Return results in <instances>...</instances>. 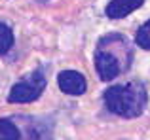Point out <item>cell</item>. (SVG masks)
I'll return each instance as SVG.
<instances>
[{
  "label": "cell",
  "mask_w": 150,
  "mask_h": 140,
  "mask_svg": "<svg viewBox=\"0 0 150 140\" xmlns=\"http://www.w3.org/2000/svg\"><path fill=\"white\" fill-rule=\"evenodd\" d=\"M103 100H105V106L110 114L124 119H133L139 118L144 112L148 102V93L143 81L131 80L105 89Z\"/></svg>",
  "instance_id": "obj_2"
},
{
  "label": "cell",
  "mask_w": 150,
  "mask_h": 140,
  "mask_svg": "<svg viewBox=\"0 0 150 140\" xmlns=\"http://www.w3.org/2000/svg\"><path fill=\"white\" fill-rule=\"evenodd\" d=\"M144 0H110L105 8V15L108 19H124L139 10Z\"/></svg>",
  "instance_id": "obj_5"
},
{
  "label": "cell",
  "mask_w": 150,
  "mask_h": 140,
  "mask_svg": "<svg viewBox=\"0 0 150 140\" xmlns=\"http://www.w3.org/2000/svg\"><path fill=\"white\" fill-rule=\"evenodd\" d=\"M13 46V30L0 21V55H6Z\"/></svg>",
  "instance_id": "obj_7"
},
{
  "label": "cell",
  "mask_w": 150,
  "mask_h": 140,
  "mask_svg": "<svg viewBox=\"0 0 150 140\" xmlns=\"http://www.w3.org/2000/svg\"><path fill=\"white\" fill-rule=\"evenodd\" d=\"M46 85H48V78H46L44 66L34 68L30 74L23 76L17 83L11 85L10 93H8V102L10 104H27L34 102L40 99V95L44 93Z\"/></svg>",
  "instance_id": "obj_3"
},
{
  "label": "cell",
  "mask_w": 150,
  "mask_h": 140,
  "mask_svg": "<svg viewBox=\"0 0 150 140\" xmlns=\"http://www.w3.org/2000/svg\"><path fill=\"white\" fill-rule=\"evenodd\" d=\"M57 85L65 95L70 97H82L88 91L86 76L78 70H61L57 76Z\"/></svg>",
  "instance_id": "obj_4"
},
{
  "label": "cell",
  "mask_w": 150,
  "mask_h": 140,
  "mask_svg": "<svg viewBox=\"0 0 150 140\" xmlns=\"http://www.w3.org/2000/svg\"><path fill=\"white\" fill-rule=\"evenodd\" d=\"M135 44L139 46L141 49L150 51V19L144 21L143 25L139 27V30H137V34H135Z\"/></svg>",
  "instance_id": "obj_8"
},
{
  "label": "cell",
  "mask_w": 150,
  "mask_h": 140,
  "mask_svg": "<svg viewBox=\"0 0 150 140\" xmlns=\"http://www.w3.org/2000/svg\"><path fill=\"white\" fill-rule=\"evenodd\" d=\"M95 70L103 81H112L114 78L125 74L133 64V46L124 34L110 32L99 38L93 53Z\"/></svg>",
  "instance_id": "obj_1"
},
{
  "label": "cell",
  "mask_w": 150,
  "mask_h": 140,
  "mask_svg": "<svg viewBox=\"0 0 150 140\" xmlns=\"http://www.w3.org/2000/svg\"><path fill=\"white\" fill-rule=\"evenodd\" d=\"M40 2H46V0H40Z\"/></svg>",
  "instance_id": "obj_9"
},
{
  "label": "cell",
  "mask_w": 150,
  "mask_h": 140,
  "mask_svg": "<svg viewBox=\"0 0 150 140\" xmlns=\"http://www.w3.org/2000/svg\"><path fill=\"white\" fill-rule=\"evenodd\" d=\"M0 140H23V131L13 118H0Z\"/></svg>",
  "instance_id": "obj_6"
}]
</instances>
